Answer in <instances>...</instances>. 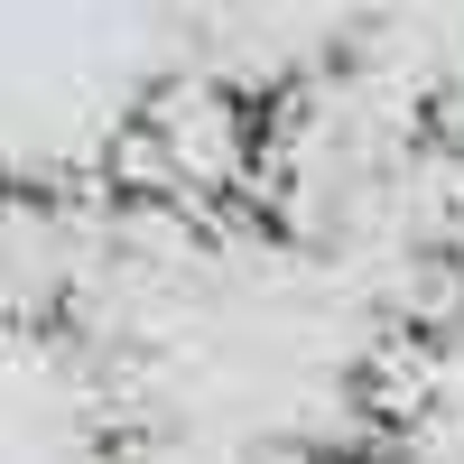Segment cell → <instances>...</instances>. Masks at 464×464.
<instances>
[{
	"label": "cell",
	"instance_id": "1",
	"mask_svg": "<svg viewBox=\"0 0 464 464\" xmlns=\"http://www.w3.org/2000/svg\"><path fill=\"white\" fill-rule=\"evenodd\" d=\"M334 464H353V455H334Z\"/></svg>",
	"mask_w": 464,
	"mask_h": 464
}]
</instances>
